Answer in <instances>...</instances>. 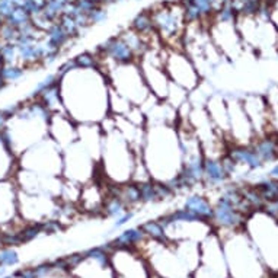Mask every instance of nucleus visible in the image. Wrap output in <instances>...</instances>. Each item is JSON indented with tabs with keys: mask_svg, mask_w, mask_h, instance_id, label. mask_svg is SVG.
Masks as SVG:
<instances>
[{
	"mask_svg": "<svg viewBox=\"0 0 278 278\" xmlns=\"http://www.w3.org/2000/svg\"><path fill=\"white\" fill-rule=\"evenodd\" d=\"M64 112L78 124H99L110 115V82L99 69H73L58 80Z\"/></svg>",
	"mask_w": 278,
	"mask_h": 278,
	"instance_id": "obj_1",
	"label": "nucleus"
},
{
	"mask_svg": "<svg viewBox=\"0 0 278 278\" xmlns=\"http://www.w3.org/2000/svg\"><path fill=\"white\" fill-rule=\"evenodd\" d=\"M141 159L153 181L167 182L172 178L178 176L182 167V152L176 125H146Z\"/></svg>",
	"mask_w": 278,
	"mask_h": 278,
	"instance_id": "obj_2",
	"label": "nucleus"
},
{
	"mask_svg": "<svg viewBox=\"0 0 278 278\" xmlns=\"http://www.w3.org/2000/svg\"><path fill=\"white\" fill-rule=\"evenodd\" d=\"M51 112L37 99L21 104L19 111L10 117L6 128L0 133L9 149L19 158L29 147L48 137V121Z\"/></svg>",
	"mask_w": 278,
	"mask_h": 278,
	"instance_id": "obj_3",
	"label": "nucleus"
},
{
	"mask_svg": "<svg viewBox=\"0 0 278 278\" xmlns=\"http://www.w3.org/2000/svg\"><path fill=\"white\" fill-rule=\"evenodd\" d=\"M104 141L99 160V176L111 184H125L133 179V172L137 158L141 153H137L130 143L119 134L115 127V119L110 114L99 122Z\"/></svg>",
	"mask_w": 278,
	"mask_h": 278,
	"instance_id": "obj_4",
	"label": "nucleus"
},
{
	"mask_svg": "<svg viewBox=\"0 0 278 278\" xmlns=\"http://www.w3.org/2000/svg\"><path fill=\"white\" fill-rule=\"evenodd\" d=\"M107 78L111 90L118 93L134 107L141 108V111L149 108L156 101L144 82L137 61L128 64H117L107 73Z\"/></svg>",
	"mask_w": 278,
	"mask_h": 278,
	"instance_id": "obj_5",
	"label": "nucleus"
},
{
	"mask_svg": "<svg viewBox=\"0 0 278 278\" xmlns=\"http://www.w3.org/2000/svg\"><path fill=\"white\" fill-rule=\"evenodd\" d=\"M155 31L166 48H182L185 32L184 10L179 1H162L149 9Z\"/></svg>",
	"mask_w": 278,
	"mask_h": 278,
	"instance_id": "obj_6",
	"label": "nucleus"
},
{
	"mask_svg": "<svg viewBox=\"0 0 278 278\" xmlns=\"http://www.w3.org/2000/svg\"><path fill=\"white\" fill-rule=\"evenodd\" d=\"M21 169L31 170L40 176H61L63 150L50 137L29 147L18 158Z\"/></svg>",
	"mask_w": 278,
	"mask_h": 278,
	"instance_id": "obj_7",
	"label": "nucleus"
},
{
	"mask_svg": "<svg viewBox=\"0 0 278 278\" xmlns=\"http://www.w3.org/2000/svg\"><path fill=\"white\" fill-rule=\"evenodd\" d=\"M67 181L84 185L99 176V160L76 140L63 149V173Z\"/></svg>",
	"mask_w": 278,
	"mask_h": 278,
	"instance_id": "obj_8",
	"label": "nucleus"
},
{
	"mask_svg": "<svg viewBox=\"0 0 278 278\" xmlns=\"http://www.w3.org/2000/svg\"><path fill=\"white\" fill-rule=\"evenodd\" d=\"M162 58L166 75L172 83L193 92L201 84V75L193 60L185 54L182 48H162Z\"/></svg>",
	"mask_w": 278,
	"mask_h": 278,
	"instance_id": "obj_9",
	"label": "nucleus"
},
{
	"mask_svg": "<svg viewBox=\"0 0 278 278\" xmlns=\"http://www.w3.org/2000/svg\"><path fill=\"white\" fill-rule=\"evenodd\" d=\"M162 48H147V51L137 60L144 82L150 93L159 99L166 101L172 82L169 80L162 58Z\"/></svg>",
	"mask_w": 278,
	"mask_h": 278,
	"instance_id": "obj_10",
	"label": "nucleus"
},
{
	"mask_svg": "<svg viewBox=\"0 0 278 278\" xmlns=\"http://www.w3.org/2000/svg\"><path fill=\"white\" fill-rule=\"evenodd\" d=\"M240 102H242V108H243L245 114L248 115V119H249L256 137L271 133L270 111H268V104H267L265 96L249 95V96L243 98Z\"/></svg>",
	"mask_w": 278,
	"mask_h": 278,
	"instance_id": "obj_11",
	"label": "nucleus"
},
{
	"mask_svg": "<svg viewBox=\"0 0 278 278\" xmlns=\"http://www.w3.org/2000/svg\"><path fill=\"white\" fill-rule=\"evenodd\" d=\"M48 137L63 150L78 140V122L66 112H54L48 121Z\"/></svg>",
	"mask_w": 278,
	"mask_h": 278,
	"instance_id": "obj_12",
	"label": "nucleus"
},
{
	"mask_svg": "<svg viewBox=\"0 0 278 278\" xmlns=\"http://www.w3.org/2000/svg\"><path fill=\"white\" fill-rule=\"evenodd\" d=\"M249 216H246L239 207H236L232 201L226 198L219 193V197L213 204V219L211 226L226 227V229H236L242 226Z\"/></svg>",
	"mask_w": 278,
	"mask_h": 278,
	"instance_id": "obj_13",
	"label": "nucleus"
},
{
	"mask_svg": "<svg viewBox=\"0 0 278 278\" xmlns=\"http://www.w3.org/2000/svg\"><path fill=\"white\" fill-rule=\"evenodd\" d=\"M107 185L105 181L98 176L93 181L82 185L79 201H78V208L79 211L89 213V214H102V207L104 201L107 198Z\"/></svg>",
	"mask_w": 278,
	"mask_h": 278,
	"instance_id": "obj_14",
	"label": "nucleus"
},
{
	"mask_svg": "<svg viewBox=\"0 0 278 278\" xmlns=\"http://www.w3.org/2000/svg\"><path fill=\"white\" fill-rule=\"evenodd\" d=\"M95 53L101 58H107V60L112 61L114 64H128V63L137 61V57L133 53V50L127 45V42L119 35L111 37L104 42H101L98 45V48L95 50Z\"/></svg>",
	"mask_w": 278,
	"mask_h": 278,
	"instance_id": "obj_15",
	"label": "nucleus"
},
{
	"mask_svg": "<svg viewBox=\"0 0 278 278\" xmlns=\"http://www.w3.org/2000/svg\"><path fill=\"white\" fill-rule=\"evenodd\" d=\"M208 117L211 119L216 131L226 139L229 134V110H227V101L220 96L219 93H211L204 105Z\"/></svg>",
	"mask_w": 278,
	"mask_h": 278,
	"instance_id": "obj_16",
	"label": "nucleus"
},
{
	"mask_svg": "<svg viewBox=\"0 0 278 278\" xmlns=\"http://www.w3.org/2000/svg\"><path fill=\"white\" fill-rule=\"evenodd\" d=\"M18 216V188L15 181H0V226L12 224Z\"/></svg>",
	"mask_w": 278,
	"mask_h": 278,
	"instance_id": "obj_17",
	"label": "nucleus"
},
{
	"mask_svg": "<svg viewBox=\"0 0 278 278\" xmlns=\"http://www.w3.org/2000/svg\"><path fill=\"white\" fill-rule=\"evenodd\" d=\"M229 175L220 158H204L202 166V187L207 190H220L229 182Z\"/></svg>",
	"mask_w": 278,
	"mask_h": 278,
	"instance_id": "obj_18",
	"label": "nucleus"
},
{
	"mask_svg": "<svg viewBox=\"0 0 278 278\" xmlns=\"http://www.w3.org/2000/svg\"><path fill=\"white\" fill-rule=\"evenodd\" d=\"M226 155L236 163V167H246L248 170H256L264 165L250 144H229Z\"/></svg>",
	"mask_w": 278,
	"mask_h": 278,
	"instance_id": "obj_19",
	"label": "nucleus"
},
{
	"mask_svg": "<svg viewBox=\"0 0 278 278\" xmlns=\"http://www.w3.org/2000/svg\"><path fill=\"white\" fill-rule=\"evenodd\" d=\"M182 208L190 211L191 214L197 216L198 219L211 223L213 219V202L207 195H202L198 193H190L182 204Z\"/></svg>",
	"mask_w": 278,
	"mask_h": 278,
	"instance_id": "obj_20",
	"label": "nucleus"
},
{
	"mask_svg": "<svg viewBox=\"0 0 278 278\" xmlns=\"http://www.w3.org/2000/svg\"><path fill=\"white\" fill-rule=\"evenodd\" d=\"M258 158L262 160V163H273L278 160L277 147V134L268 133L264 136L255 137V140L250 143Z\"/></svg>",
	"mask_w": 278,
	"mask_h": 278,
	"instance_id": "obj_21",
	"label": "nucleus"
},
{
	"mask_svg": "<svg viewBox=\"0 0 278 278\" xmlns=\"http://www.w3.org/2000/svg\"><path fill=\"white\" fill-rule=\"evenodd\" d=\"M18 167V158L13 155V152L0 136V181L12 179Z\"/></svg>",
	"mask_w": 278,
	"mask_h": 278,
	"instance_id": "obj_22",
	"label": "nucleus"
},
{
	"mask_svg": "<svg viewBox=\"0 0 278 278\" xmlns=\"http://www.w3.org/2000/svg\"><path fill=\"white\" fill-rule=\"evenodd\" d=\"M41 104L51 112H64V107H63V99H61V93H60V86L58 82L53 86H50L48 89H45L38 99Z\"/></svg>",
	"mask_w": 278,
	"mask_h": 278,
	"instance_id": "obj_23",
	"label": "nucleus"
},
{
	"mask_svg": "<svg viewBox=\"0 0 278 278\" xmlns=\"http://www.w3.org/2000/svg\"><path fill=\"white\" fill-rule=\"evenodd\" d=\"M119 37L127 42V45L133 50V53L136 54L137 60L147 51L149 45H147V41L143 35L137 34L134 29L131 28H127L124 29L122 32H119Z\"/></svg>",
	"mask_w": 278,
	"mask_h": 278,
	"instance_id": "obj_24",
	"label": "nucleus"
},
{
	"mask_svg": "<svg viewBox=\"0 0 278 278\" xmlns=\"http://www.w3.org/2000/svg\"><path fill=\"white\" fill-rule=\"evenodd\" d=\"M131 29H134L137 34L143 35L144 38L156 34L155 31V27H153V21H152V15L149 10H141L140 13H137L133 21H131V25H130Z\"/></svg>",
	"mask_w": 278,
	"mask_h": 278,
	"instance_id": "obj_25",
	"label": "nucleus"
},
{
	"mask_svg": "<svg viewBox=\"0 0 278 278\" xmlns=\"http://www.w3.org/2000/svg\"><path fill=\"white\" fill-rule=\"evenodd\" d=\"M44 37H45V40L48 41V42H51L54 47H57V48H60V50H63L70 41L73 40V38L69 37V34L63 29V27H61L58 22H54V24L44 32Z\"/></svg>",
	"mask_w": 278,
	"mask_h": 278,
	"instance_id": "obj_26",
	"label": "nucleus"
},
{
	"mask_svg": "<svg viewBox=\"0 0 278 278\" xmlns=\"http://www.w3.org/2000/svg\"><path fill=\"white\" fill-rule=\"evenodd\" d=\"M127 210H130L121 198H118L114 194H108L107 198L104 201V207H102V214L108 219H117L119 216H122Z\"/></svg>",
	"mask_w": 278,
	"mask_h": 278,
	"instance_id": "obj_27",
	"label": "nucleus"
},
{
	"mask_svg": "<svg viewBox=\"0 0 278 278\" xmlns=\"http://www.w3.org/2000/svg\"><path fill=\"white\" fill-rule=\"evenodd\" d=\"M253 187L258 190V193L261 194V197L265 202H270V201L278 198V179L268 176V178L259 181L258 184H255Z\"/></svg>",
	"mask_w": 278,
	"mask_h": 278,
	"instance_id": "obj_28",
	"label": "nucleus"
},
{
	"mask_svg": "<svg viewBox=\"0 0 278 278\" xmlns=\"http://www.w3.org/2000/svg\"><path fill=\"white\" fill-rule=\"evenodd\" d=\"M27 69L28 67H25L22 64H1L0 73L6 82V84H9V83H15V82L24 79L27 75Z\"/></svg>",
	"mask_w": 278,
	"mask_h": 278,
	"instance_id": "obj_29",
	"label": "nucleus"
},
{
	"mask_svg": "<svg viewBox=\"0 0 278 278\" xmlns=\"http://www.w3.org/2000/svg\"><path fill=\"white\" fill-rule=\"evenodd\" d=\"M140 229L143 230L144 236L152 240H158V242H167V236L166 232L163 229V226L160 224V222L158 220H150L146 222L144 224L140 226Z\"/></svg>",
	"mask_w": 278,
	"mask_h": 278,
	"instance_id": "obj_30",
	"label": "nucleus"
},
{
	"mask_svg": "<svg viewBox=\"0 0 278 278\" xmlns=\"http://www.w3.org/2000/svg\"><path fill=\"white\" fill-rule=\"evenodd\" d=\"M0 63L1 64H21L16 44L0 41Z\"/></svg>",
	"mask_w": 278,
	"mask_h": 278,
	"instance_id": "obj_31",
	"label": "nucleus"
},
{
	"mask_svg": "<svg viewBox=\"0 0 278 278\" xmlns=\"http://www.w3.org/2000/svg\"><path fill=\"white\" fill-rule=\"evenodd\" d=\"M137 185H139V191H140L141 204L159 202V201H158V194H156V184H155L153 179L140 182V184H137Z\"/></svg>",
	"mask_w": 278,
	"mask_h": 278,
	"instance_id": "obj_32",
	"label": "nucleus"
},
{
	"mask_svg": "<svg viewBox=\"0 0 278 278\" xmlns=\"http://www.w3.org/2000/svg\"><path fill=\"white\" fill-rule=\"evenodd\" d=\"M73 58L78 69H99V56L95 51H83Z\"/></svg>",
	"mask_w": 278,
	"mask_h": 278,
	"instance_id": "obj_33",
	"label": "nucleus"
},
{
	"mask_svg": "<svg viewBox=\"0 0 278 278\" xmlns=\"http://www.w3.org/2000/svg\"><path fill=\"white\" fill-rule=\"evenodd\" d=\"M31 22V15L28 13V10L25 7H21V6H16L15 10L12 12V15L6 19V24L15 27V28H21L27 24Z\"/></svg>",
	"mask_w": 278,
	"mask_h": 278,
	"instance_id": "obj_34",
	"label": "nucleus"
},
{
	"mask_svg": "<svg viewBox=\"0 0 278 278\" xmlns=\"http://www.w3.org/2000/svg\"><path fill=\"white\" fill-rule=\"evenodd\" d=\"M57 22L63 27V29L69 34L70 38H78V37H80V35L84 32V29L80 28L79 24H78V22L75 21V18L70 16V15H61Z\"/></svg>",
	"mask_w": 278,
	"mask_h": 278,
	"instance_id": "obj_35",
	"label": "nucleus"
},
{
	"mask_svg": "<svg viewBox=\"0 0 278 278\" xmlns=\"http://www.w3.org/2000/svg\"><path fill=\"white\" fill-rule=\"evenodd\" d=\"M191 3L197 7V10H198L201 18H202V24L208 28V24L211 22V19L214 16L211 0H191Z\"/></svg>",
	"mask_w": 278,
	"mask_h": 278,
	"instance_id": "obj_36",
	"label": "nucleus"
},
{
	"mask_svg": "<svg viewBox=\"0 0 278 278\" xmlns=\"http://www.w3.org/2000/svg\"><path fill=\"white\" fill-rule=\"evenodd\" d=\"M58 82V78H57V75L56 73H48L44 79H41L37 84H35V87H34V90L31 92V96H29V99H38V96H40L41 93L45 90V89H48L50 86H53V84H56Z\"/></svg>",
	"mask_w": 278,
	"mask_h": 278,
	"instance_id": "obj_37",
	"label": "nucleus"
},
{
	"mask_svg": "<svg viewBox=\"0 0 278 278\" xmlns=\"http://www.w3.org/2000/svg\"><path fill=\"white\" fill-rule=\"evenodd\" d=\"M87 16H89V24L90 25H101L108 19V12H107L105 6L98 4L87 13Z\"/></svg>",
	"mask_w": 278,
	"mask_h": 278,
	"instance_id": "obj_38",
	"label": "nucleus"
},
{
	"mask_svg": "<svg viewBox=\"0 0 278 278\" xmlns=\"http://www.w3.org/2000/svg\"><path fill=\"white\" fill-rule=\"evenodd\" d=\"M19 37V31L18 28L3 22L0 24V41L1 42H10V44H15L16 40Z\"/></svg>",
	"mask_w": 278,
	"mask_h": 278,
	"instance_id": "obj_39",
	"label": "nucleus"
},
{
	"mask_svg": "<svg viewBox=\"0 0 278 278\" xmlns=\"http://www.w3.org/2000/svg\"><path fill=\"white\" fill-rule=\"evenodd\" d=\"M18 262V255L12 249H4L0 252V265H15Z\"/></svg>",
	"mask_w": 278,
	"mask_h": 278,
	"instance_id": "obj_40",
	"label": "nucleus"
},
{
	"mask_svg": "<svg viewBox=\"0 0 278 278\" xmlns=\"http://www.w3.org/2000/svg\"><path fill=\"white\" fill-rule=\"evenodd\" d=\"M73 69H76L75 58H67L64 63H61V64L58 66V69H57L56 75H57V78H58V80H60L61 78H63V76H66L67 73H70Z\"/></svg>",
	"mask_w": 278,
	"mask_h": 278,
	"instance_id": "obj_41",
	"label": "nucleus"
},
{
	"mask_svg": "<svg viewBox=\"0 0 278 278\" xmlns=\"http://www.w3.org/2000/svg\"><path fill=\"white\" fill-rule=\"evenodd\" d=\"M134 216H136V211H134L133 208L127 210L122 216H119V217H117V219L114 220V229H119V227H122L124 224L130 223V222L134 219Z\"/></svg>",
	"mask_w": 278,
	"mask_h": 278,
	"instance_id": "obj_42",
	"label": "nucleus"
},
{
	"mask_svg": "<svg viewBox=\"0 0 278 278\" xmlns=\"http://www.w3.org/2000/svg\"><path fill=\"white\" fill-rule=\"evenodd\" d=\"M75 3H76V6L79 7L80 10L84 12V13H89L95 6H98L93 1H89V0H75Z\"/></svg>",
	"mask_w": 278,
	"mask_h": 278,
	"instance_id": "obj_43",
	"label": "nucleus"
},
{
	"mask_svg": "<svg viewBox=\"0 0 278 278\" xmlns=\"http://www.w3.org/2000/svg\"><path fill=\"white\" fill-rule=\"evenodd\" d=\"M7 121H9V117H7V114L4 112V110L1 108V110H0V133L6 128Z\"/></svg>",
	"mask_w": 278,
	"mask_h": 278,
	"instance_id": "obj_44",
	"label": "nucleus"
},
{
	"mask_svg": "<svg viewBox=\"0 0 278 278\" xmlns=\"http://www.w3.org/2000/svg\"><path fill=\"white\" fill-rule=\"evenodd\" d=\"M270 176L274 179H278V163H276V166L270 170Z\"/></svg>",
	"mask_w": 278,
	"mask_h": 278,
	"instance_id": "obj_45",
	"label": "nucleus"
},
{
	"mask_svg": "<svg viewBox=\"0 0 278 278\" xmlns=\"http://www.w3.org/2000/svg\"><path fill=\"white\" fill-rule=\"evenodd\" d=\"M125 0H104L102 6H107V4H115V3H122Z\"/></svg>",
	"mask_w": 278,
	"mask_h": 278,
	"instance_id": "obj_46",
	"label": "nucleus"
},
{
	"mask_svg": "<svg viewBox=\"0 0 278 278\" xmlns=\"http://www.w3.org/2000/svg\"><path fill=\"white\" fill-rule=\"evenodd\" d=\"M34 3H35V6L37 7H40L41 10H42V7L45 6V3H47V0H32Z\"/></svg>",
	"mask_w": 278,
	"mask_h": 278,
	"instance_id": "obj_47",
	"label": "nucleus"
},
{
	"mask_svg": "<svg viewBox=\"0 0 278 278\" xmlns=\"http://www.w3.org/2000/svg\"><path fill=\"white\" fill-rule=\"evenodd\" d=\"M54 1H57V3H60V4H63V6H66V4H69V3H73L75 0H54Z\"/></svg>",
	"mask_w": 278,
	"mask_h": 278,
	"instance_id": "obj_48",
	"label": "nucleus"
},
{
	"mask_svg": "<svg viewBox=\"0 0 278 278\" xmlns=\"http://www.w3.org/2000/svg\"><path fill=\"white\" fill-rule=\"evenodd\" d=\"M13 3H15L16 6H21V7H22V6L27 3V0H13Z\"/></svg>",
	"mask_w": 278,
	"mask_h": 278,
	"instance_id": "obj_49",
	"label": "nucleus"
},
{
	"mask_svg": "<svg viewBox=\"0 0 278 278\" xmlns=\"http://www.w3.org/2000/svg\"><path fill=\"white\" fill-rule=\"evenodd\" d=\"M6 86V82L3 79V76H1V73H0V90H3V87Z\"/></svg>",
	"mask_w": 278,
	"mask_h": 278,
	"instance_id": "obj_50",
	"label": "nucleus"
},
{
	"mask_svg": "<svg viewBox=\"0 0 278 278\" xmlns=\"http://www.w3.org/2000/svg\"><path fill=\"white\" fill-rule=\"evenodd\" d=\"M89 1H93L95 4H102V1H104V0H89Z\"/></svg>",
	"mask_w": 278,
	"mask_h": 278,
	"instance_id": "obj_51",
	"label": "nucleus"
},
{
	"mask_svg": "<svg viewBox=\"0 0 278 278\" xmlns=\"http://www.w3.org/2000/svg\"><path fill=\"white\" fill-rule=\"evenodd\" d=\"M102 3H104V1H102Z\"/></svg>",
	"mask_w": 278,
	"mask_h": 278,
	"instance_id": "obj_52",
	"label": "nucleus"
}]
</instances>
